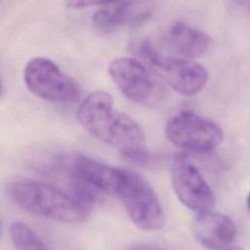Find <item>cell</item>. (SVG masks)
Wrapping results in <instances>:
<instances>
[{"instance_id":"obj_1","label":"cell","mask_w":250,"mask_h":250,"mask_svg":"<svg viewBox=\"0 0 250 250\" xmlns=\"http://www.w3.org/2000/svg\"><path fill=\"white\" fill-rule=\"evenodd\" d=\"M8 192L21 209L42 218L74 224L88 217L89 209L73 195L43 182L18 179L9 184Z\"/></svg>"},{"instance_id":"obj_2","label":"cell","mask_w":250,"mask_h":250,"mask_svg":"<svg viewBox=\"0 0 250 250\" xmlns=\"http://www.w3.org/2000/svg\"><path fill=\"white\" fill-rule=\"evenodd\" d=\"M132 48L140 61L155 76L180 95H196L208 81V72L204 66L186 59L165 56L148 39L134 43Z\"/></svg>"},{"instance_id":"obj_3","label":"cell","mask_w":250,"mask_h":250,"mask_svg":"<svg viewBox=\"0 0 250 250\" xmlns=\"http://www.w3.org/2000/svg\"><path fill=\"white\" fill-rule=\"evenodd\" d=\"M26 88L35 96L52 103H72L80 97L77 82L50 59L36 57L23 70Z\"/></svg>"},{"instance_id":"obj_4","label":"cell","mask_w":250,"mask_h":250,"mask_svg":"<svg viewBox=\"0 0 250 250\" xmlns=\"http://www.w3.org/2000/svg\"><path fill=\"white\" fill-rule=\"evenodd\" d=\"M132 222L144 230H158L164 226V212L159 198L140 174L126 170L117 194Z\"/></svg>"},{"instance_id":"obj_5","label":"cell","mask_w":250,"mask_h":250,"mask_svg":"<svg viewBox=\"0 0 250 250\" xmlns=\"http://www.w3.org/2000/svg\"><path fill=\"white\" fill-rule=\"evenodd\" d=\"M108 74L118 90L131 102L154 106L163 95L155 75L138 59L120 57L107 66Z\"/></svg>"},{"instance_id":"obj_6","label":"cell","mask_w":250,"mask_h":250,"mask_svg":"<svg viewBox=\"0 0 250 250\" xmlns=\"http://www.w3.org/2000/svg\"><path fill=\"white\" fill-rule=\"evenodd\" d=\"M165 134L178 147L197 153L215 149L224 138L219 125L191 111H181L170 117L165 126Z\"/></svg>"},{"instance_id":"obj_7","label":"cell","mask_w":250,"mask_h":250,"mask_svg":"<svg viewBox=\"0 0 250 250\" xmlns=\"http://www.w3.org/2000/svg\"><path fill=\"white\" fill-rule=\"evenodd\" d=\"M172 186L178 199L197 214L211 211L215 205L214 193L198 171L184 155L174 158L171 167Z\"/></svg>"},{"instance_id":"obj_8","label":"cell","mask_w":250,"mask_h":250,"mask_svg":"<svg viewBox=\"0 0 250 250\" xmlns=\"http://www.w3.org/2000/svg\"><path fill=\"white\" fill-rule=\"evenodd\" d=\"M120 111L114 108L111 96L104 91L88 95L77 110V120L81 127L95 139L107 144Z\"/></svg>"},{"instance_id":"obj_9","label":"cell","mask_w":250,"mask_h":250,"mask_svg":"<svg viewBox=\"0 0 250 250\" xmlns=\"http://www.w3.org/2000/svg\"><path fill=\"white\" fill-rule=\"evenodd\" d=\"M72 178L91 188L118 194L124 180L125 169L116 168L87 155H76L70 165Z\"/></svg>"},{"instance_id":"obj_10","label":"cell","mask_w":250,"mask_h":250,"mask_svg":"<svg viewBox=\"0 0 250 250\" xmlns=\"http://www.w3.org/2000/svg\"><path fill=\"white\" fill-rule=\"evenodd\" d=\"M191 231L194 238L210 250L231 246L236 235L233 221L227 215L212 211L197 214L192 221Z\"/></svg>"},{"instance_id":"obj_11","label":"cell","mask_w":250,"mask_h":250,"mask_svg":"<svg viewBox=\"0 0 250 250\" xmlns=\"http://www.w3.org/2000/svg\"><path fill=\"white\" fill-rule=\"evenodd\" d=\"M151 15L149 6L135 2H104L94 12L92 23L104 34L110 33L123 24L138 25Z\"/></svg>"},{"instance_id":"obj_12","label":"cell","mask_w":250,"mask_h":250,"mask_svg":"<svg viewBox=\"0 0 250 250\" xmlns=\"http://www.w3.org/2000/svg\"><path fill=\"white\" fill-rule=\"evenodd\" d=\"M166 43L175 54L187 60L205 55L211 48L212 41L205 32L178 21L168 29Z\"/></svg>"},{"instance_id":"obj_13","label":"cell","mask_w":250,"mask_h":250,"mask_svg":"<svg viewBox=\"0 0 250 250\" xmlns=\"http://www.w3.org/2000/svg\"><path fill=\"white\" fill-rule=\"evenodd\" d=\"M10 236L16 250H50L42 238L22 222L11 225Z\"/></svg>"},{"instance_id":"obj_14","label":"cell","mask_w":250,"mask_h":250,"mask_svg":"<svg viewBox=\"0 0 250 250\" xmlns=\"http://www.w3.org/2000/svg\"><path fill=\"white\" fill-rule=\"evenodd\" d=\"M104 3V1L100 2V1H84V0H82V1H69V2H66L65 5L71 9H84V8L94 7V6L100 7Z\"/></svg>"},{"instance_id":"obj_15","label":"cell","mask_w":250,"mask_h":250,"mask_svg":"<svg viewBox=\"0 0 250 250\" xmlns=\"http://www.w3.org/2000/svg\"><path fill=\"white\" fill-rule=\"evenodd\" d=\"M124 250H166L157 246H153V245H148V244H136V245H131L127 248H125ZM222 250H234L231 247H228Z\"/></svg>"},{"instance_id":"obj_16","label":"cell","mask_w":250,"mask_h":250,"mask_svg":"<svg viewBox=\"0 0 250 250\" xmlns=\"http://www.w3.org/2000/svg\"><path fill=\"white\" fill-rule=\"evenodd\" d=\"M3 94H4V86H3V81H2V78L0 75V100L3 97Z\"/></svg>"},{"instance_id":"obj_17","label":"cell","mask_w":250,"mask_h":250,"mask_svg":"<svg viewBox=\"0 0 250 250\" xmlns=\"http://www.w3.org/2000/svg\"><path fill=\"white\" fill-rule=\"evenodd\" d=\"M247 207H248V210L250 212V192H249V194L247 196Z\"/></svg>"},{"instance_id":"obj_18","label":"cell","mask_w":250,"mask_h":250,"mask_svg":"<svg viewBox=\"0 0 250 250\" xmlns=\"http://www.w3.org/2000/svg\"><path fill=\"white\" fill-rule=\"evenodd\" d=\"M1 237H2V225H1V221H0V242H1Z\"/></svg>"}]
</instances>
